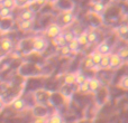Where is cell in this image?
Returning <instances> with one entry per match:
<instances>
[{
	"label": "cell",
	"instance_id": "6da1fadb",
	"mask_svg": "<svg viewBox=\"0 0 128 123\" xmlns=\"http://www.w3.org/2000/svg\"><path fill=\"white\" fill-rule=\"evenodd\" d=\"M47 40L44 37H35L33 39V52L35 53H44L47 48Z\"/></svg>",
	"mask_w": 128,
	"mask_h": 123
},
{
	"label": "cell",
	"instance_id": "7a4b0ae2",
	"mask_svg": "<svg viewBox=\"0 0 128 123\" xmlns=\"http://www.w3.org/2000/svg\"><path fill=\"white\" fill-rule=\"evenodd\" d=\"M45 34H46L47 37L50 38H55L56 36H58L60 34H62V28L58 24H55V22H52V24L48 25V27L45 30Z\"/></svg>",
	"mask_w": 128,
	"mask_h": 123
},
{
	"label": "cell",
	"instance_id": "3957f363",
	"mask_svg": "<svg viewBox=\"0 0 128 123\" xmlns=\"http://www.w3.org/2000/svg\"><path fill=\"white\" fill-rule=\"evenodd\" d=\"M125 62L119 57L117 53H112L110 54V64H109V67L111 69H117V68H120L122 66Z\"/></svg>",
	"mask_w": 128,
	"mask_h": 123
},
{
	"label": "cell",
	"instance_id": "277c9868",
	"mask_svg": "<svg viewBox=\"0 0 128 123\" xmlns=\"http://www.w3.org/2000/svg\"><path fill=\"white\" fill-rule=\"evenodd\" d=\"M27 108V104H26V101L22 97H18L16 99L15 101L11 103V109L16 112H22L24 110H26Z\"/></svg>",
	"mask_w": 128,
	"mask_h": 123
},
{
	"label": "cell",
	"instance_id": "5b68a950",
	"mask_svg": "<svg viewBox=\"0 0 128 123\" xmlns=\"http://www.w3.org/2000/svg\"><path fill=\"white\" fill-rule=\"evenodd\" d=\"M14 47V43L10 38L8 37H4L0 39V49L4 53H9Z\"/></svg>",
	"mask_w": 128,
	"mask_h": 123
},
{
	"label": "cell",
	"instance_id": "8992f818",
	"mask_svg": "<svg viewBox=\"0 0 128 123\" xmlns=\"http://www.w3.org/2000/svg\"><path fill=\"white\" fill-rule=\"evenodd\" d=\"M73 21H74V13L71 10L64 11L62 15H61V22H62V25L68 26V25L72 24Z\"/></svg>",
	"mask_w": 128,
	"mask_h": 123
},
{
	"label": "cell",
	"instance_id": "52a82bcc",
	"mask_svg": "<svg viewBox=\"0 0 128 123\" xmlns=\"http://www.w3.org/2000/svg\"><path fill=\"white\" fill-rule=\"evenodd\" d=\"M89 82V88H90V92L96 93L99 91V88L101 87V82H100L99 78L97 77H91V78H88Z\"/></svg>",
	"mask_w": 128,
	"mask_h": 123
},
{
	"label": "cell",
	"instance_id": "ba28073f",
	"mask_svg": "<svg viewBox=\"0 0 128 123\" xmlns=\"http://www.w3.org/2000/svg\"><path fill=\"white\" fill-rule=\"evenodd\" d=\"M34 18H35V13L32 9H25L19 15V20H32V21H34Z\"/></svg>",
	"mask_w": 128,
	"mask_h": 123
},
{
	"label": "cell",
	"instance_id": "9c48e42d",
	"mask_svg": "<svg viewBox=\"0 0 128 123\" xmlns=\"http://www.w3.org/2000/svg\"><path fill=\"white\" fill-rule=\"evenodd\" d=\"M46 123H65V121H64V118L60 113L55 112L46 118Z\"/></svg>",
	"mask_w": 128,
	"mask_h": 123
},
{
	"label": "cell",
	"instance_id": "30bf717a",
	"mask_svg": "<svg viewBox=\"0 0 128 123\" xmlns=\"http://www.w3.org/2000/svg\"><path fill=\"white\" fill-rule=\"evenodd\" d=\"M96 51H98L101 55H109V54H111V47L109 44H107L106 42H104V43H100V44L98 45Z\"/></svg>",
	"mask_w": 128,
	"mask_h": 123
},
{
	"label": "cell",
	"instance_id": "8fae6325",
	"mask_svg": "<svg viewBox=\"0 0 128 123\" xmlns=\"http://www.w3.org/2000/svg\"><path fill=\"white\" fill-rule=\"evenodd\" d=\"M33 26H34V21H32V20H19L18 21V27H19L20 30L24 31L32 30Z\"/></svg>",
	"mask_w": 128,
	"mask_h": 123
},
{
	"label": "cell",
	"instance_id": "7c38bea8",
	"mask_svg": "<svg viewBox=\"0 0 128 123\" xmlns=\"http://www.w3.org/2000/svg\"><path fill=\"white\" fill-rule=\"evenodd\" d=\"M53 43H54V45L55 46H58V48H61L62 46H64V45H66L68 43H66V40H65V38H64V35H63V33L62 34H60L58 36H56L55 38H53Z\"/></svg>",
	"mask_w": 128,
	"mask_h": 123
},
{
	"label": "cell",
	"instance_id": "4fadbf2b",
	"mask_svg": "<svg viewBox=\"0 0 128 123\" xmlns=\"http://www.w3.org/2000/svg\"><path fill=\"white\" fill-rule=\"evenodd\" d=\"M109 64H110V54L109 55H102L98 67L101 68V69H106V68L109 67Z\"/></svg>",
	"mask_w": 128,
	"mask_h": 123
},
{
	"label": "cell",
	"instance_id": "5bb4252c",
	"mask_svg": "<svg viewBox=\"0 0 128 123\" xmlns=\"http://www.w3.org/2000/svg\"><path fill=\"white\" fill-rule=\"evenodd\" d=\"M78 42H79V44L81 45V46H88L89 45V42H88V31H83V33H81L79 36H78Z\"/></svg>",
	"mask_w": 128,
	"mask_h": 123
},
{
	"label": "cell",
	"instance_id": "9a60e30c",
	"mask_svg": "<svg viewBox=\"0 0 128 123\" xmlns=\"http://www.w3.org/2000/svg\"><path fill=\"white\" fill-rule=\"evenodd\" d=\"M68 46L70 47V49H71V52H72V53H76V52H79L81 45L79 44V42H78V38L75 37L73 40H71L70 43H68Z\"/></svg>",
	"mask_w": 128,
	"mask_h": 123
},
{
	"label": "cell",
	"instance_id": "2e32d148",
	"mask_svg": "<svg viewBox=\"0 0 128 123\" xmlns=\"http://www.w3.org/2000/svg\"><path fill=\"white\" fill-rule=\"evenodd\" d=\"M117 85H118V87L122 88V90H128V74L122 75V76L120 77Z\"/></svg>",
	"mask_w": 128,
	"mask_h": 123
},
{
	"label": "cell",
	"instance_id": "e0dca14e",
	"mask_svg": "<svg viewBox=\"0 0 128 123\" xmlns=\"http://www.w3.org/2000/svg\"><path fill=\"white\" fill-rule=\"evenodd\" d=\"M64 84L66 85H73L75 84V73H68L64 76Z\"/></svg>",
	"mask_w": 128,
	"mask_h": 123
},
{
	"label": "cell",
	"instance_id": "ac0fdd59",
	"mask_svg": "<svg viewBox=\"0 0 128 123\" xmlns=\"http://www.w3.org/2000/svg\"><path fill=\"white\" fill-rule=\"evenodd\" d=\"M90 57H91V60H92L93 64H94V66H96V67H98V66H99L100 61H101L102 55H101V54H100L98 51H94V52H93V53L90 55Z\"/></svg>",
	"mask_w": 128,
	"mask_h": 123
},
{
	"label": "cell",
	"instance_id": "d6986e66",
	"mask_svg": "<svg viewBox=\"0 0 128 123\" xmlns=\"http://www.w3.org/2000/svg\"><path fill=\"white\" fill-rule=\"evenodd\" d=\"M78 92L81 93V94H86V93L90 92V88H89V82L86 79L84 83L78 85Z\"/></svg>",
	"mask_w": 128,
	"mask_h": 123
},
{
	"label": "cell",
	"instance_id": "ffe728a7",
	"mask_svg": "<svg viewBox=\"0 0 128 123\" xmlns=\"http://www.w3.org/2000/svg\"><path fill=\"white\" fill-rule=\"evenodd\" d=\"M86 79H88V77H86L83 73H81V72L75 73V84H76V85H80V84L84 83Z\"/></svg>",
	"mask_w": 128,
	"mask_h": 123
},
{
	"label": "cell",
	"instance_id": "44dd1931",
	"mask_svg": "<svg viewBox=\"0 0 128 123\" xmlns=\"http://www.w3.org/2000/svg\"><path fill=\"white\" fill-rule=\"evenodd\" d=\"M88 42L89 44H94L98 42V34L93 30L88 31Z\"/></svg>",
	"mask_w": 128,
	"mask_h": 123
},
{
	"label": "cell",
	"instance_id": "7402d4cb",
	"mask_svg": "<svg viewBox=\"0 0 128 123\" xmlns=\"http://www.w3.org/2000/svg\"><path fill=\"white\" fill-rule=\"evenodd\" d=\"M117 54L119 55V57L124 62L128 61V47H122V48L118 51Z\"/></svg>",
	"mask_w": 128,
	"mask_h": 123
},
{
	"label": "cell",
	"instance_id": "603a6c76",
	"mask_svg": "<svg viewBox=\"0 0 128 123\" xmlns=\"http://www.w3.org/2000/svg\"><path fill=\"white\" fill-rule=\"evenodd\" d=\"M92 9H93V11H94V12L102 13L104 11V4L101 3V2H96V3L92 6Z\"/></svg>",
	"mask_w": 128,
	"mask_h": 123
},
{
	"label": "cell",
	"instance_id": "cb8c5ba5",
	"mask_svg": "<svg viewBox=\"0 0 128 123\" xmlns=\"http://www.w3.org/2000/svg\"><path fill=\"white\" fill-rule=\"evenodd\" d=\"M60 53H61L62 56H64V57H68V56H70L71 54H72V52H71L70 47H68V44H66V45H64V46H62L60 48Z\"/></svg>",
	"mask_w": 128,
	"mask_h": 123
},
{
	"label": "cell",
	"instance_id": "d4e9b609",
	"mask_svg": "<svg viewBox=\"0 0 128 123\" xmlns=\"http://www.w3.org/2000/svg\"><path fill=\"white\" fill-rule=\"evenodd\" d=\"M11 15V9L10 8H6V7H2L0 8V17L1 18H8Z\"/></svg>",
	"mask_w": 128,
	"mask_h": 123
},
{
	"label": "cell",
	"instance_id": "484cf974",
	"mask_svg": "<svg viewBox=\"0 0 128 123\" xmlns=\"http://www.w3.org/2000/svg\"><path fill=\"white\" fill-rule=\"evenodd\" d=\"M1 6L2 7H6V8L12 9L14 7L16 6V1H15V0H4V2H2Z\"/></svg>",
	"mask_w": 128,
	"mask_h": 123
},
{
	"label": "cell",
	"instance_id": "4316f807",
	"mask_svg": "<svg viewBox=\"0 0 128 123\" xmlns=\"http://www.w3.org/2000/svg\"><path fill=\"white\" fill-rule=\"evenodd\" d=\"M63 35H64V38H65L66 43H70L71 40H73V39L75 38L74 34H73L72 31H70V30H68V31H65V33H63Z\"/></svg>",
	"mask_w": 128,
	"mask_h": 123
},
{
	"label": "cell",
	"instance_id": "83f0119b",
	"mask_svg": "<svg viewBox=\"0 0 128 123\" xmlns=\"http://www.w3.org/2000/svg\"><path fill=\"white\" fill-rule=\"evenodd\" d=\"M118 34L122 36H125L128 34V25H122V26L118 27Z\"/></svg>",
	"mask_w": 128,
	"mask_h": 123
},
{
	"label": "cell",
	"instance_id": "f1b7e54d",
	"mask_svg": "<svg viewBox=\"0 0 128 123\" xmlns=\"http://www.w3.org/2000/svg\"><path fill=\"white\" fill-rule=\"evenodd\" d=\"M15 1H16V6L18 7H26L30 2L29 0H15Z\"/></svg>",
	"mask_w": 128,
	"mask_h": 123
},
{
	"label": "cell",
	"instance_id": "f546056e",
	"mask_svg": "<svg viewBox=\"0 0 128 123\" xmlns=\"http://www.w3.org/2000/svg\"><path fill=\"white\" fill-rule=\"evenodd\" d=\"M86 67L89 68V69H91V68H94V67H96L94 64H93V62H92V60H91V57H88V58L86 60Z\"/></svg>",
	"mask_w": 128,
	"mask_h": 123
},
{
	"label": "cell",
	"instance_id": "4dcf8cb0",
	"mask_svg": "<svg viewBox=\"0 0 128 123\" xmlns=\"http://www.w3.org/2000/svg\"><path fill=\"white\" fill-rule=\"evenodd\" d=\"M46 2H47L46 0H35V3L37 4V6H44Z\"/></svg>",
	"mask_w": 128,
	"mask_h": 123
},
{
	"label": "cell",
	"instance_id": "1f68e13d",
	"mask_svg": "<svg viewBox=\"0 0 128 123\" xmlns=\"http://www.w3.org/2000/svg\"><path fill=\"white\" fill-rule=\"evenodd\" d=\"M4 102L0 100V112H1L2 110H4Z\"/></svg>",
	"mask_w": 128,
	"mask_h": 123
},
{
	"label": "cell",
	"instance_id": "d6a6232c",
	"mask_svg": "<svg viewBox=\"0 0 128 123\" xmlns=\"http://www.w3.org/2000/svg\"><path fill=\"white\" fill-rule=\"evenodd\" d=\"M47 2H50V3H55L56 1H58V0H46Z\"/></svg>",
	"mask_w": 128,
	"mask_h": 123
},
{
	"label": "cell",
	"instance_id": "836d02e7",
	"mask_svg": "<svg viewBox=\"0 0 128 123\" xmlns=\"http://www.w3.org/2000/svg\"><path fill=\"white\" fill-rule=\"evenodd\" d=\"M2 2H4V0H0V4H2Z\"/></svg>",
	"mask_w": 128,
	"mask_h": 123
},
{
	"label": "cell",
	"instance_id": "e575fe53",
	"mask_svg": "<svg viewBox=\"0 0 128 123\" xmlns=\"http://www.w3.org/2000/svg\"><path fill=\"white\" fill-rule=\"evenodd\" d=\"M29 1H30V2H35V0H29Z\"/></svg>",
	"mask_w": 128,
	"mask_h": 123
}]
</instances>
